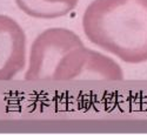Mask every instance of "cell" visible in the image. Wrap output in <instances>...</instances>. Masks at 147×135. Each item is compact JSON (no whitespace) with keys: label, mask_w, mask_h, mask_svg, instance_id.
Returning <instances> with one entry per match:
<instances>
[{"label":"cell","mask_w":147,"mask_h":135,"mask_svg":"<svg viewBox=\"0 0 147 135\" xmlns=\"http://www.w3.org/2000/svg\"><path fill=\"white\" fill-rule=\"evenodd\" d=\"M82 28L92 44L124 62L147 61V0H94Z\"/></svg>","instance_id":"obj_1"},{"label":"cell","mask_w":147,"mask_h":135,"mask_svg":"<svg viewBox=\"0 0 147 135\" xmlns=\"http://www.w3.org/2000/svg\"><path fill=\"white\" fill-rule=\"evenodd\" d=\"M84 45L79 35L71 30L48 28L35 38L30 51L28 81L54 80L64 58L76 47Z\"/></svg>","instance_id":"obj_2"},{"label":"cell","mask_w":147,"mask_h":135,"mask_svg":"<svg viewBox=\"0 0 147 135\" xmlns=\"http://www.w3.org/2000/svg\"><path fill=\"white\" fill-rule=\"evenodd\" d=\"M26 62V36L19 24L0 14V81L12 80Z\"/></svg>","instance_id":"obj_3"},{"label":"cell","mask_w":147,"mask_h":135,"mask_svg":"<svg viewBox=\"0 0 147 135\" xmlns=\"http://www.w3.org/2000/svg\"><path fill=\"white\" fill-rule=\"evenodd\" d=\"M25 14L36 19H55L67 15L74 9L79 0H16Z\"/></svg>","instance_id":"obj_4"}]
</instances>
